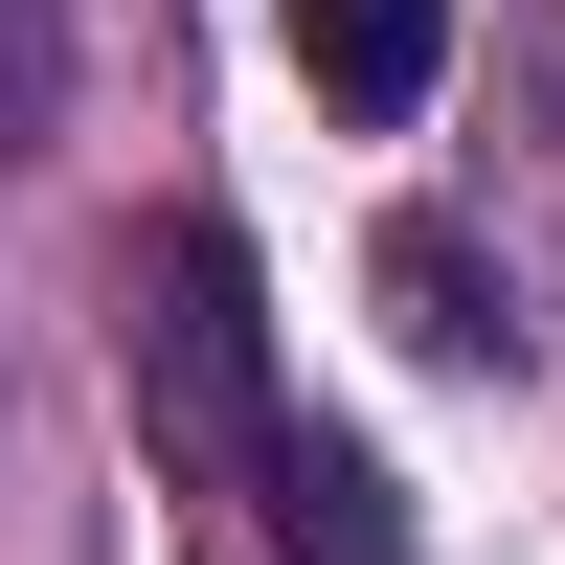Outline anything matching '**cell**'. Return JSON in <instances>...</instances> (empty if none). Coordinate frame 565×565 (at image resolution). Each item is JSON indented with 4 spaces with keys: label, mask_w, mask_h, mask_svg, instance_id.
<instances>
[{
    "label": "cell",
    "mask_w": 565,
    "mask_h": 565,
    "mask_svg": "<svg viewBox=\"0 0 565 565\" xmlns=\"http://www.w3.org/2000/svg\"><path fill=\"white\" fill-rule=\"evenodd\" d=\"M136 430L204 498H249L271 430H295V407H271V317H249V226H204V204L136 249Z\"/></svg>",
    "instance_id": "obj_1"
},
{
    "label": "cell",
    "mask_w": 565,
    "mask_h": 565,
    "mask_svg": "<svg viewBox=\"0 0 565 565\" xmlns=\"http://www.w3.org/2000/svg\"><path fill=\"white\" fill-rule=\"evenodd\" d=\"M295 68H317V114H430V68H452V0H295Z\"/></svg>",
    "instance_id": "obj_2"
},
{
    "label": "cell",
    "mask_w": 565,
    "mask_h": 565,
    "mask_svg": "<svg viewBox=\"0 0 565 565\" xmlns=\"http://www.w3.org/2000/svg\"><path fill=\"white\" fill-rule=\"evenodd\" d=\"M271 543H295V565H407V521H385V476H362V452L340 430H271Z\"/></svg>",
    "instance_id": "obj_3"
},
{
    "label": "cell",
    "mask_w": 565,
    "mask_h": 565,
    "mask_svg": "<svg viewBox=\"0 0 565 565\" xmlns=\"http://www.w3.org/2000/svg\"><path fill=\"white\" fill-rule=\"evenodd\" d=\"M385 317H407L430 362H521V295L476 271V226H385Z\"/></svg>",
    "instance_id": "obj_4"
},
{
    "label": "cell",
    "mask_w": 565,
    "mask_h": 565,
    "mask_svg": "<svg viewBox=\"0 0 565 565\" xmlns=\"http://www.w3.org/2000/svg\"><path fill=\"white\" fill-rule=\"evenodd\" d=\"M68 136V0H0V159Z\"/></svg>",
    "instance_id": "obj_5"
}]
</instances>
